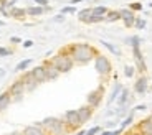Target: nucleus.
I'll use <instances>...</instances> for the list:
<instances>
[{
  "label": "nucleus",
  "instance_id": "obj_1",
  "mask_svg": "<svg viewBox=\"0 0 152 135\" xmlns=\"http://www.w3.org/2000/svg\"><path fill=\"white\" fill-rule=\"evenodd\" d=\"M66 53L71 56L73 63L76 64H88L89 61H93L99 53L88 43H73L66 48Z\"/></svg>",
  "mask_w": 152,
  "mask_h": 135
},
{
  "label": "nucleus",
  "instance_id": "obj_2",
  "mask_svg": "<svg viewBox=\"0 0 152 135\" xmlns=\"http://www.w3.org/2000/svg\"><path fill=\"white\" fill-rule=\"evenodd\" d=\"M40 124H42V127L48 132V135H66V134H69L65 120L58 119V117H45Z\"/></svg>",
  "mask_w": 152,
  "mask_h": 135
},
{
  "label": "nucleus",
  "instance_id": "obj_3",
  "mask_svg": "<svg viewBox=\"0 0 152 135\" xmlns=\"http://www.w3.org/2000/svg\"><path fill=\"white\" fill-rule=\"evenodd\" d=\"M51 63L56 66V69L60 71V74L61 73H69L73 69V66H75V63H73L71 56L66 53V49L65 51H61V53H58L56 56H53Z\"/></svg>",
  "mask_w": 152,
  "mask_h": 135
},
{
  "label": "nucleus",
  "instance_id": "obj_4",
  "mask_svg": "<svg viewBox=\"0 0 152 135\" xmlns=\"http://www.w3.org/2000/svg\"><path fill=\"white\" fill-rule=\"evenodd\" d=\"M94 69L98 71V74L101 76V78L109 76L111 71H113V64H111L109 58L104 56V54H98V56L94 58Z\"/></svg>",
  "mask_w": 152,
  "mask_h": 135
},
{
  "label": "nucleus",
  "instance_id": "obj_5",
  "mask_svg": "<svg viewBox=\"0 0 152 135\" xmlns=\"http://www.w3.org/2000/svg\"><path fill=\"white\" fill-rule=\"evenodd\" d=\"M63 120H65L66 127H68L69 132H76L78 128L81 127V120H80V115H78V110L76 109H71V110H66L65 115H63Z\"/></svg>",
  "mask_w": 152,
  "mask_h": 135
},
{
  "label": "nucleus",
  "instance_id": "obj_6",
  "mask_svg": "<svg viewBox=\"0 0 152 135\" xmlns=\"http://www.w3.org/2000/svg\"><path fill=\"white\" fill-rule=\"evenodd\" d=\"M103 97H104V84H99L94 91H91V92L88 94L86 104L91 105L93 109H98L99 105H101V102H103Z\"/></svg>",
  "mask_w": 152,
  "mask_h": 135
},
{
  "label": "nucleus",
  "instance_id": "obj_7",
  "mask_svg": "<svg viewBox=\"0 0 152 135\" xmlns=\"http://www.w3.org/2000/svg\"><path fill=\"white\" fill-rule=\"evenodd\" d=\"M25 92H27V91H25V84L22 83V79L15 81V83L8 87V94L12 96V101H15V102L22 101V97H23Z\"/></svg>",
  "mask_w": 152,
  "mask_h": 135
},
{
  "label": "nucleus",
  "instance_id": "obj_8",
  "mask_svg": "<svg viewBox=\"0 0 152 135\" xmlns=\"http://www.w3.org/2000/svg\"><path fill=\"white\" fill-rule=\"evenodd\" d=\"M119 13H121V20L124 22L126 28H132L134 23H136V18H137L134 15V12L131 8H122V10H119Z\"/></svg>",
  "mask_w": 152,
  "mask_h": 135
},
{
  "label": "nucleus",
  "instance_id": "obj_9",
  "mask_svg": "<svg viewBox=\"0 0 152 135\" xmlns=\"http://www.w3.org/2000/svg\"><path fill=\"white\" fill-rule=\"evenodd\" d=\"M78 110V115H80V120H81V124H86V122H89L91 120V117H93V114H94V109H93L91 105H88V104H84V105H81L80 109H76Z\"/></svg>",
  "mask_w": 152,
  "mask_h": 135
},
{
  "label": "nucleus",
  "instance_id": "obj_10",
  "mask_svg": "<svg viewBox=\"0 0 152 135\" xmlns=\"http://www.w3.org/2000/svg\"><path fill=\"white\" fill-rule=\"evenodd\" d=\"M22 134L23 135H48V132L42 127L40 122H35V124H31V125H27V127L22 130Z\"/></svg>",
  "mask_w": 152,
  "mask_h": 135
},
{
  "label": "nucleus",
  "instance_id": "obj_11",
  "mask_svg": "<svg viewBox=\"0 0 152 135\" xmlns=\"http://www.w3.org/2000/svg\"><path fill=\"white\" fill-rule=\"evenodd\" d=\"M132 53H134V60H136V69L139 73H145L147 71V66H145V61H144V56H142V53H141V48L139 46L132 48Z\"/></svg>",
  "mask_w": 152,
  "mask_h": 135
},
{
  "label": "nucleus",
  "instance_id": "obj_12",
  "mask_svg": "<svg viewBox=\"0 0 152 135\" xmlns=\"http://www.w3.org/2000/svg\"><path fill=\"white\" fill-rule=\"evenodd\" d=\"M43 68H45L46 79H48V81H55V79H58V76H60V71L56 69V66H55L51 61H45V63H43Z\"/></svg>",
  "mask_w": 152,
  "mask_h": 135
},
{
  "label": "nucleus",
  "instance_id": "obj_13",
  "mask_svg": "<svg viewBox=\"0 0 152 135\" xmlns=\"http://www.w3.org/2000/svg\"><path fill=\"white\" fill-rule=\"evenodd\" d=\"M22 83L25 84V91H27V92H30V91H35V89H37V86H38V83L35 81V78L31 76L30 71L25 73V74L22 76Z\"/></svg>",
  "mask_w": 152,
  "mask_h": 135
},
{
  "label": "nucleus",
  "instance_id": "obj_14",
  "mask_svg": "<svg viewBox=\"0 0 152 135\" xmlns=\"http://www.w3.org/2000/svg\"><path fill=\"white\" fill-rule=\"evenodd\" d=\"M147 87H149V81H147L145 76H141V78L134 83V91H136V94H139V96L147 92Z\"/></svg>",
  "mask_w": 152,
  "mask_h": 135
},
{
  "label": "nucleus",
  "instance_id": "obj_15",
  "mask_svg": "<svg viewBox=\"0 0 152 135\" xmlns=\"http://www.w3.org/2000/svg\"><path fill=\"white\" fill-rule=\"evenodd\" d=\"M137 132L141 135H152V120L149 119H144V120H141L139 124H137Z\"/></svg>",
  "mask_w": 152,
  "mask_h": 135
},
{
  "label": "nucleus",
  "instance_id": "obj_16",
  "mask_svg": "<svg viewBox=\"0 0 152 135\" xmlns=\"http://www.w3.org/2000/svg\"><path fill=\"white\" fill-rule=\"evenodd\" d=\"M30 73H31V76L35 78V81H37L38 84H42V83H45V81H48V79H46V73H45V68H43V64H42V66L33 68Z\"/></svg>",
  "mask_w": 152,
  "mask_h": 135
},
{
  "label": "nucleus",
  "instance_id": "obj_17",
  "mask_svg": "<svg viewBox=\"0 0 152 135\" xmlns=\"http://www.w3.org/2000/svg\"><path fill=\"white\" fill-rule=\"evenodd\" d=\"M124 89L122 87V84L121 83H114V87H113V92L109 94V97H107V105H111L113 102H116L118 101V97H119V94H121V91Z\"/></svg>",
  "mask_w": 152,
  "mask_h": 135
},
{
  "label": "nucleus",
  "instance_id": "obj_18",
  "mask_svg": "<svg viewBox=\"0 0 152 135\" xmlns=\"http://www.w3.org/2000/svg\"><path fill=\"white\" fill-rule=\"evenodd\" d=\"M129 101H131V96H129V89H122L121 91V94H119V97H118V107H126V105L129 104Z\"/></svg>",
  "mask_w": 152,
  "mask_h": 135
},
{
  "label": "nucleus",
  "instance_id": "obj_19",
  "mask_svg": "<svg viewBox=\"0 0 152 135\" xmlns=\"http://www.w3.org/2000/svg\"><path fill=\"white\" fill-rule=\"evenodd\" d=\"M12 104V96L7 92H2L0 94V112H4V110L8 109V105Z\"/></svg>",
  "mask_w": 152,
  "mask_h": 135
},
{
  "label": "nucleus",
  "instance_id": "obj_20",
  "mask_svg": "<svg viewBox=\"0 0 152 135\" xmlns=\"http://www.w3.org/2000/svg\"><path fill=\"white\" fill-rule=\"evenodd\" d=\"M46 10V7H40V5H37V7H28L27 8V15L30 17H40L43 15V12Z\"/></svg>",
  "mask_w": 152,
  "mask_h": 135
},
{
  "label": "nucleus",
  "instance_id": "obj_21",
  "mask_svg": "<svg viewBox=\"0 0 152 135\" xmlns=\"http://www.w3.org/2000/svg\"><path fill=\"white\" fill-rule=\"evenodd\" d=\"M118 20H121L119 10H109L106 13V17H104V22H118Z\"/></svg>",
  "mask_w": 152,
  "mask_h": 135
},
{
  "label": "nucleus",
  "instance_id": "obj_22",
  "mask_svg": "<svg viewBox=\"0 0 152 135\" xmlns=\"http://www.w3.org/2000/svg\"><path fill=\"white\" fill-rule=\"evenodd\" d=\"M91 13H93V8H83V10L78 12V20H80V22H84V23H86L88 18L91 17Z\"/></svg>",
  "mask_w": 152,
  "mask_h": 135
},
{
  "label": "nucleus",
  "instance_id": "obj_23",
  "mask_svg": "<svg viewBox=\"0 0 152 135\" xmlns=\"http://www.w3.org/2000/svg\"><path fill=\"white\" fill-rule=\"evenodd\" d=\"M132 122H134V110L127 114V117H126V119L121 122V125H119V127H121L122 130H126V128H129L131 125H132Z\"/></svg>",
  "mask_w": 152,
  "mask_h": 135
},
{
  "label": "nucleus",
  "instance_id": "obj_24",
  "mask_svg": "<svg viewBox=\"0 0 152 135\" xmlns=\"http://www.w3.org/2000/svg\"><path fill=\"white\" fill-rule=\"evenodd\" d=\"M25 15H27V8H17V7H13L10 10V17H13V18H23Z\"/></svg>",
  "mask_w": 152,
  "mask_h": 135
},
{
  "label": "nucleus",
  "instance_id": "obj_25",
  "mask_svg": "<svg viewBox=\"0 0 152 135\" xmlns=\"http://www.w3.org/2000/svg\"><path fill=\"white\" fill-rule=\"evenodd\" d=\"M30 64H31V60H30V58H28V60H23V61H20V63H18V64H17V66H15V71H17V73L27 71V69H28V66H30Z\"/></svg>",
  "mask_w": 152,
  "mask_h": 135
},
{
  "label": "nucleus",
  "instance_id": "obj_26",
  "mask_svg": "<svg viewBox=\"0 0 152 135\" xmlns=\"http://www.w3.org/2000/svg\"><path fill=\"white\" fill-rule=\"evenodd\" d=\"M99 43H101V45H103V46H106V48L109 49L111 53H113V54H116V56H119V54H121V51H119V49H118V48H116V46L113 45V43L106 41V40H99Z\"/></svg>",
  "mask_w": 152,
  "mask_h": 135
},
{
  "label": "nucleus",
  "instance_id": "obj_27",
  "mask_svg": "<svg viewBox=\"0 0 152 135\" xmlns=\"http://www.w3.org/2000/svg\"><path fill=\"white\" fill-rule=\"evenodd\" d=\"M107 8L106 7H103V5H99V7H93V15H96V17H106V13H107Z\"/></svg>",
  "mask_w": 152,
  "mask_h": 135
},
{
  "label": "nucleus",
  "instance_id": "obj_28",
  "mask_svg": "<svg viewBox=\"0 0 152 135\" xmlns=\"http://www.w3.org/2000/svg\"><path fill=\"white\" fill-rule=\"evenodd\" d=\"M127 43H129L132 48H136V46H139L141 45V38L137 36V35H134V36H131V38H127Z\"/></svg>",
  "mask_w": 152,
  "mask_h": 135
},
{
  "label": "nucleus",
  "instance_id": "obj_29",
  "mask_svg": "<svg viewBox=\"0 0 152 135\" xmlns=\"http://www.w3.org/2000/svg\"><path fill=\"white\" fill-rule=\"evenodd\" d=\"M145 25H147V22H145L144 18H136V23H134V26H136L137 30H144Z\"/></svg>",
  "mask_w": 152,
  "mask_h": 135
},
{
  "label": "nucleus",
  "instance_id": "obj_30",
  "mask_svg": "<svg viewBox=\"0 0 152 135\" xmlns=\"http://www.w3.org/2000/svg\"><path fill=\"white\" fill-rule=\"evenodd\" d=\"M134 73H136V68H134V66H126L124 68V76H126V78H132Z\"/></svg>",
  "mask_w": 152,
  "mask_h": 135
},
{
  "label": "nucleus",
  "instance_id": "obj_31",
  "mask_svg": "<svg viewBox=\"0 0 152 135\" xmlns=\"http://www.w3.org/2000/svg\"><path fill=\"white\" fill-rule=\"evenodd\" d=\"M101 130H103V128L99 127V125H96V127H91L89 130H86V134H84V135H99V134H101Z\"/></svg>",
  "mask_w": 152,
  "mask_h": 135
},
{
  "label": "nucleus",
  "instance_id": "obj_32",
  "mask_svg": "<svg viewBox=\"0 0 152 135\" xmlns=\"http://www.w3.org/2000/svg\"><path fill=\"white\" fill-rule=\"evenodd\" d=\"M61 13H63V15H68V13H76L75 5H68V7H63V8H61Z\"/></svg>",
  "mask_w": 152,
  "mask_h": 135
},
{
  "label": "nucleus",
  "instance_id": "obj_33",
  "mask_svg": "<svg viewBox=\"0 0 152 135\" xmlns=\"http://www.w3.org/2000/svg\"><path fill=\"white\" fill-rule=\"evenodd\" d=\"M12 54V51L8 48H4V46H0V56L2 58H5V56H10Z\"/></svg>",
  "mask_w": 152,
  "mask_h": 135
},
{
  "label": "nucleus",
  "instance_id": "obj_34",
  "mask_svg": "<svg viewBox=\"0 0 152 135\" xmlns=\"http://www.w3.org/2000/svg\"><path fill=\"white\" fill-rule=\"evenodd\" d=\"M106 130H114V128L118 127V120H109V122H107L106 124Z\"/></svg>",
  "mask_w": 152,
  "mask_h": 135
},
{
  "label": "nucleus",
  "instance_id": "obj_35",
  "mask_svg": "<svg viewBox=\"0 0 152 135\" xmlns=\"http://www.w3.org/2000/svg\"><path fill=\"white\" fill-rule=\"evenodd\" d=\"M35 4H38L40 7H48V0H33Z\"/></svg>",
  "mask_w": 152,
  "mask_h": 135
},
{
  "label": "nucleus",
  "instance_id": "obj_36",
  "mask_svg": "<svg viewBox=\"0 0 152 135\" xmlns=\"http://www.w3.org/2000/svg\"><path fill=\"white\" fill-rule=\"evenodd\" d=\"M131 10H142V5L141 4H139V2H136V4H132V5H131Z\"/></svg>",
  "mask_w": 152,
  "mask_h": 135
},
{
  "label": "nucleus",
  "instance_id": "obj_37",
  "mask_svg": "<svg viewBox=\"0 0 152 135\" xmlns=\"http://www.w3.org/2000/svg\"><path fill=\"white\" fill-rule=\"evenodd\" d=\"M31 46H33V41H31V40H25V41H23V48H31Z\"/></svg>",
  "mask_w": 152,
  "mask_h": 135
},
{
  "label": "nucleus",
  "instance_id": "obj_38",
  "mask_svg": "<svg viewBox=\"0 0 152 135\" xmlns=\"http://www.w3.org/2000/svg\"><path fill=\"white\" fill-rule=\"evenodd\" d=\"M122 135H141V134L137 132V128H134V130H131V132H126L124 130V134H122Z\"/></svg>",
  "mask_w": 152,
  "mask_h": 135
},
{
  "label": "nucleus",
  "instance_id": "obj_39",
  "mask_svg": "<svg viewBox=\"0 0 152 135\" xmlns=\"http://www.w3.org/2000/svg\"><path fill=\"white\" fill-rule=\"evenodd\" d=\"M53 20H55V22H58V23H60V22H63V20H65V15H63V13H60V15H56Z\"/></svg>",
  "mask_w": 152,
  "mask_h": 135
},
{
  "label": "nucleus",
  "instance_id": "obj_40",
  "mask_svg": "<svg viewBox=\"0 0 152 135\" xmlns=\"http://www.w3.org/2000/svg\"><path fill=\"white\" fill-rule=\"evenodd\" d=\"M147 109V107H145L144 104H141V105H136V107H134V110H145Z\"/></svg>",
  "mask_w": 152,
  "mask_h": 135
},
{
  "label": "nucleus",
  "instance_id": "obj_41",
  "mask_svg": "<svg viewBox=\"0 0 152 135\" xmlns=\"http://www.w3.org/2000/svg\"><path fill=\"white\" fill-rule=\"evenodd\" d=\"M10 41H12V43H22V40H20L18 36H12V38H10Z\"/></svg>",
  "mask_w": 152,
  "mask_h": 135
},
{
  "label": "nucleus",
  "instance_id": "obj_42",
  "mask_svg": "<svg viewBox=\"0 0 152 135\" xmlns=\"http://www.w3.org/2000/svg\"><path fill=\"white\" fill-rule=\"evenodd\" d=\"M5 74H7V71H5L4 68H0V79L4 78V76H5Z\"/></svg>",
  "mask_w": 152,
  "mask_h": 135
},
{
  "label": "nucleus",
  "instance_id": "obj_43",
  "mask_svg": "<svg viewBox=\"0 0 152 135\" xmlns=\"http://www.w3.org/2000/svg\"><path fill=\"white\" fill-rule=\"evenodd\" d=\"M7 135H23V134L18 132V130H13V132H10V134H7Z\"/></svg>",
  "mask_w": 152,
  "mask_h": 135
},
{
  "label": "nucleus",
  "instance_id": "obj_44",
  "mask_svg": "<svg viewBox=\"0 0 152 135\" xmlns=\"http://www.w3.org/2000/svg\"><path fill=\"white\" fill-rule=\"evenodd\" d=\"M80 2H83V0H71L69 4H71V5H75V4H80Z\"/></svg>",
  "mask_w": 152,
  "mask_h": 135
},
{
  "label": "nucleus",
  "instance_id": "obj_45",
  "mask_svg": "<svg viewBox=\"0 0 152 135\" xmlns=\"http://www.w3.org/2000/svg\"><path fill=\"white\" fill-rule=\"evenodd\" d=\"M86 134V130H80V132H76V135H84Z\"/></svg>",
  "mask_w": 152,
  "mask_h": 135
},
{
  "label": "nucleus",
  "instance_id": "obj_46",
  "mask_svg": "<svg viewBox=\"0 0 152 135\" xmlns=\"http://www.w3.org/2000/svg\"><path fill=\"white\" fill-rule=\"evenodd\" d=\"M5 25V22H2V20H0V26H4Z\"/></svg>",
  "mask_w": 152,
  "mask_h": 135
},
{
  "label": "nucleus",
  "instance_id": "obj_47",
  "mask_svg": "<svg viewBox=\"0 0 152 135\" xmlns=\"http://www.w3.org/2000/svg\"><path fill=\"white\" fill-rule=\"evenodd\" d=\"M149 7H152V2H151V4H149Z\"/></svg>",
  "mask_w": 152,
  "mask_h": 135
}]
</instances>
